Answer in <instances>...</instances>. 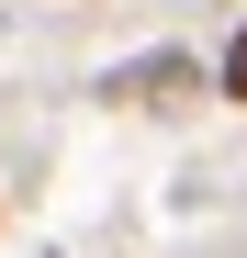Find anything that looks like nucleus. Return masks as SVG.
<instances>
[{"label":"nucleus","instance_id":"nucleus-2","mask_svg":"<svg viewBox=\"0 0 247 258\" xmlns=\"http://www.w3.org/2000/svg\"><path fill=\"white\" fill-rule=\"evenodd\" d=\"M214 90H225V101H247V23L225 34V56H214Z\"/></svg>","mask_w":247,"mask_h":258},{"label":"nucleus","instance_id":"nucleus-1","mask_svg":"<svg viewBox=\"0 0 247 258\" xmlns=\"http://www.w3.org/2000/svg\"><path fill=\"white\" fill-rule=\"evenodd\" d=\"M101 90H112V101H180V90H202V56H180V45H157V56H124Z\"/></svg>","mask_w":247,"mask_h":258}]
</instances>
